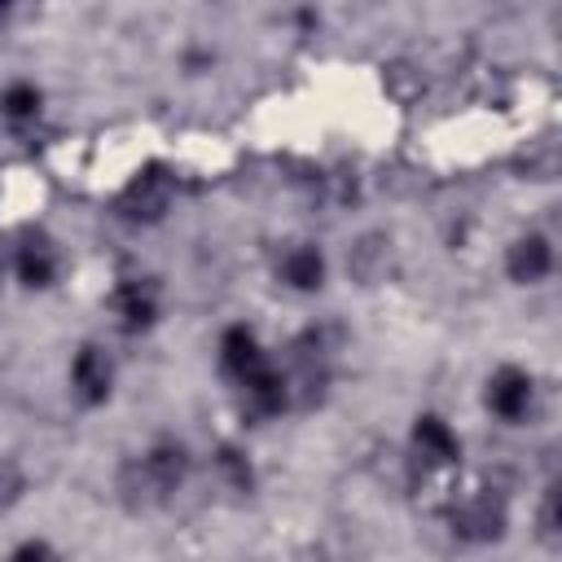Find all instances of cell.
<instances>
[{"label": "cell", "mask_w": 562, "mask_h": 562, "mask_svg": "<svg viewBox=\"0 0 562 562\" xmlns=\"http://www.w3.org/2000/svg\"><path fill=\"white\" fill-rule=\"evenodd\" d=\"M483 404H487V413H492L496 422H505V426L527 422L531 408H536V378H531V369H522V364H501V369H492L487 382H483Z\"/></svg>", "instance_id": "8"}, {"label": "cell", "mask_w": 562, "mask_h": 562, "mask_svg": "<svg viewBox=\"0 0 562 562\" xmlns=\"http://www.w3.org/2000/svg\"><path fill=\"white\" fill-rule=\"evenodd\" d=\"M26 492V470L13 457H0V509H13Z\"/></svg>", "instance_id": "18"}, {"label": "cell", "mask_w": 562, "mask_h": 562, "mask_svg": "<svg viewBox=\"0 0 562 562\" xmlns=\"http://www.w3.org/2000/svg\"><path fill=\"white\" fill-rule=\"evenodd\" d=\"M285 382H290L294 404H316L325 395V386H329V347H325V334L321 329H303L290 342Z\"/></svg>", "instance_id": "7"}, {"label": "cell", "mask_w": 562, "mask_h": 562, "mask_svg": "<svg viewBox=\"0 0 562 562\" xmlns=\"http://www.w3.org/2000/svg\"><path fill=\"white\" fill-rule=\"evenodd\" d=\"M215 364H220V378H224L233 391H241L250 378H259V373L272 364V356H268V347L259 342L255 325L237 321V325H228V329L220 334V342H215Z\"/></svg>", "instance_id": "6"}, {"label": "cell", "mask_w": 562, "mask_h": 562, "mask_svg": "<svg viewBox=\"0 0 562 562\" xmlns=\"http://www.w3.org/2000/svg\"><path fill=\"white\" fill-rule=\"evenodd\" d=\"M171 193H176L171 171L158 167V162H149V167H140V171L119 189L114 215L127 220V224H158V220L167 215V206H171Z\"/></svg>", "instance_id": "4"}, {"label": "cell", "mask_w": 562, "mask_h": 562, "mask_svg": "<svg viewBox=\"0 0 562 562\" xmlns=\"http://www.w3.org/2000/svg\"><path fill=\"white\" fill-rule=\"evenodd\" d=\"M4 22H9V4H0V26H4Z\"/></svg>", "instance_id": "20"}, {"label": "cell", "mask_w": 562, "mask_h": 562, "mask_svg": "<svg viewBox=\"0 0 562 562\" xmlns=\"http://www.w3.org/2000/svg\"><path fill=\"white\" fill-rule=\"evenodd\" d=\"M391 263H395V246H391V233H382V228L360 233V237L351 241V250H347V272H351V281H360V285L386 281Z\"/></svg>", "instance_id": "14"}, {"label": "cell", "mask_w": 562, "mask_h": 562, "mask_svg": "<svg viewBox=\"0 0 562 562\" xmlns=\"http://www.w3.org/2000/svg\"><path fill=\"white\" fill-rule=\"evenodd\" d=\"M215 474H220V483L228 487V492H255V465H250V457L237 448V443H220L215 448Z\"/></svg>", "instance_id": "16"}, {"label": "cell", "mask_w": 562, "mask_h": 562, "mask_svg": "<svg viewBox=\"0 0 562 562\" xmlns=\"http://www.w3.org/2000/svg\"><path fill=\"white\" fill-rule=\"evenodd\" d=\"M241 408L255 417V422H268V417H281L294 408V395H290V382H285V369L272 360L259 378H250L241 391Z\"/></svg>", "instance_id": "13"}, {"label": "cell", "mask_w": 562, "mask_h": 562, "mask_svg": "<svg viewBox=\"0 0 562 562\" xmlns=\"http://www.w3.org/2000/svg\"><path fill=\"white\" fill-rule=\"evenodd\" d=\"M277 281L294 294H316L329 281V259L316 241H290L277 255Z\"/></svg>", "instance_id": "12"}, {"label": "cell", "mask_w": 562, "mask_h": 562, "mask_svg": "<svg viewBox=\"0 0 562 562\" xmlns=\"http://www.w3.org/2000/svg\"><path fill=\"white\" fill-rule=\"evenodd\" d=\"M193 474V452L184 439L176 435H162L154 439L145 452L127 457L119 465V496L132 505V509H149V505H162L171 501Z\"/></svg>", "instance_id": "1"}, {"label": "cell", "mask_w": 562, "mask_h": 562, "mask_svg": "<svg viewBox=\"0 0 562 562\" xmlns=\"http://www.w3.org/2000/svg\"><path fill=\"white\" fill-rule=\"evenodd\" d=\"M408 448L422 461V470H452V465H461V435L439 413H417L413 417Z\"/></svg>", "instance_id": "10"}, {"label": "cell", "mask_w": 562, "mask_h": 562, "mask_svg": "<svg viewBox=\"0 0 562 562\" xmlns=\"http://www.w3.org/2000/svg\"><path fill=\"white\" fill-rule=\"evenodd\" d=\"M105 307L114 316V329L136 338V334H149L162 316V285L154 277H140V272H127L110 285L105 294Z\"/></svg>", "instance_id": "3"}, {"label": "cell", "mask_w": 562, "mask_h": 562, "mask_svg": "<svg viewBox=\"0 0 562 562\" xmlns=\"http://www.w3.org/2000/svg\"><path fill=\"white\" fill-rule=\"evenodd\" d=\"M44 114V88L31 83V79H9L0 88V119L13 127V132H26L35 127Z\"/></svg>", "instance_id": "15"}, {"label": "cell", "mask_w": 562, "mask_h": 562, "mask_svg": "<svg viewBox=\"0 0 562 562\" xmlns=\"http://www.w3.org/2000/svg\"><path fill=\"white\" fill-rule=\"evenodd\" d=\"M13 277L22 290H53L61 277V246L44 228H22L13 241Z\"/></svg>", "instance_id": "9"}, {"label": "cell", "mask_w": 562, "mask_h": 562, "mask_svg": "<svg viewBox=\"0 0 562 562\" xmlns=\"http://www.w3.org/2000/svg\"><path fill=\"white\" fill-rule=\"evenodd\" d=\"M66 378H70V395H75L79 408H101L114 395L119 364H114L105 342H79V351L70 356V373Z\"/></svg>", "instance_id": "5"}, {"label": "cell", "mask_w": 562, "mask_h": 562, "mask_svg": "<svg viewBox=\"0 0 562 562\" xmlns=\"http://www.w3.org/2000/svg\"><path fill=\"white\" fill-rule=\"evenodd\" d=\"M9 562H66L48 540H40V536H31V540H22V544H13V553H9Z\"/></svg>", "instance_id": "19"}, {"label": "cell", "mask_w": 562, "mask_h": 562, "mask_svg": "<svg viewBox=\"0 0 562 562\" xmlns=\"http://www.w3.org/2000/svg\"><path fill=\"white\" fill-rule=\"evenodd\" d=\"M0 290H4V259H0Z\"/></svg>", "instance_id": "21"}, {"label": "cell", "mask_w": 562, "mask_h": 562, "mask_svg": "<svg viewBox=\"0 0 562 562\" xmlns=\"http://www.w3.org/2000/svg\"><path fill=\"white\" fill-rule=\"evenodd\" d=\"M536 522H540V540H544V544H553V540H558V531H562V496H558V483H549V487H544Z\"/></svg>", "instance_id": "17"}, {"label": "cell", "mask_w": 562, "mask_h": 562, "mask_svg": "<svg viewBox=\"0 0 562 562\" xmlns=\"http://www.w3.org/2000/svg\"><path fill=\"white\" fill-rule=\"evenodd\" d=\"M448 527L461 544H496L509 531V505L492 487H474L448 505Z\"/></svg>", "instance_id": "2"}, {"label": "cell", "mask_w": 562, "mask_h": 562, "mask_svg": "<svg viewBox=\"0 0 562 562\" xmlns=\"http://www.w3.org/2000/svg\"><path fill=\"white\" fill-rule=\"evenodd\" d=\"M549 272H553V237L549 233L527 228L505 246V277L514 285H540Z\"/></svg>", "instance_id": "11"}]
</instances>
